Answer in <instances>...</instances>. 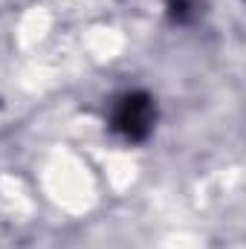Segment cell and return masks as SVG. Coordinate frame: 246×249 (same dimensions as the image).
Returning <instances> with one entry per match:
<instances>
[{"mask_svg": "<svg viewBox=\"0 0 246 249\" xmlns=\"http://www.w3.org/2000/svg\"><path fill=\"white\" fill-rule=\"evenodd\" d=\"M119 124L127 130V136H142L151 127V105L148 99H124V107L119 113Z\"/></svg>", "mask_w": 246, "mask_h": 249, "instance_id": "1", "label": "cell"}]
</instances>
